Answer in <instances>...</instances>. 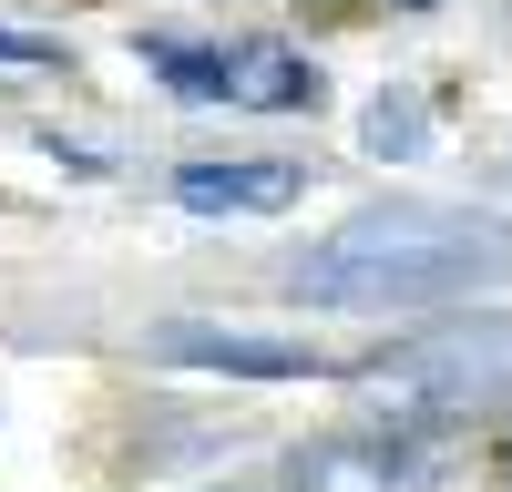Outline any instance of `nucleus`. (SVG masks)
Returning a JSON list of instances; mask_svg holds the SVG:
<instances>
[{
    "mask_svg": "<svg viewBox=\"0 0 512 492\" xmlns=\"http://www.w3.org/2000/svg\"><path fill=\"white\" fill-rule=\"evenodd\" d=\"M492 277H512V216L441 195H379L287 267V298L338 318H410V308L482 298Z\"/></svg>",
    "mask_w": 512,
    "mask_h": 492,
    "instance_id": "1",
    "label": "nucleus"
},
{
    "mask_svg": "<svg viewBox=\"0 0 512 492\" xmlns=\"http://www.w3.org/2000/svg\"><path fill=\"white\" fill-rule=\"evenodd\" d=\"M359 390L379 400L390 431H431L451 441L482 410H512V318H451L431 339H400L390 359L359 369Z\"/></svg>",
    "mask_w": 512,
    "mask_h": 492,
    "instance_id": "2",
    "label": "nucleus"
},
{
    "mask_svg": "<svg viewBox=\"0 0 512 492\" xmlns=\"http://www.w3.org/2000/svg\"><path fill=\"white\" fill-rule=\"evenodd\" d=\"M441 472H451V441L359 421V431L297 441L287 462H277V492H441Z\"/></svg>",
    "mask_w": 512,
    "mask_h": 492,
    "instance_id": "3",
    "label": "nucleus"
},
{
    "mask_svg": "<svg viewBox=\"0 0 512 492\" xmlns=\"http://www.w3.org/2000/svg\"><path fill=\"white\" fill-rule=\"evenodd\" d=\"M144 349L175 359V369H236V380H328L318 349H297V339H246V328H205V318H164Z\"/></svg>",
    "mask_w": 512,
    "mask_h": 492,
    "instance_id": "4",
    "label": "nucleus"
},
{
    "mask_svg": "<svg viewBox=\"0 0 512 492\" xmlns=\"http://www.w3.org/2000/svg\"><path fill=\"white\" fill-rule=\"evenodd\" d=\"M308 195V164H277V154H246V164H175V205L195 216H287Z\"/></svg>",
    "mask_w": 512,
    "mask_h": 492,
    "instance_id": "5",
    "label": "nucleus"
},
{
    "mask_svg": "<svg viewBox=\"0 0 512 492\" xmlns=\"http://www.w3.org/2000/svg\"><path fill=\"white\" fill-rule=\"evenodd\" d=\"M226 103L246 113H318V62L287 41H226Z\"/></svg>",
    "mask_w": 512,
    "mask_h": 492,
    "instance_id": "6",
    "label": "nucleus"
},
{
    "mask_svg": "<svg viewBox=\"0 0 512 492\" xmlns=\"http://www.w3.org/2000/svg\"><path fill=\"white\" fill-rule=\"evenodd\" d=\"M144 72L154 82H175V93L185 103H226V41H216V52H205V41H144Z\"/></svg>",
    "mask_w": 512,
    "mask_h": 492,
    "instance_id": "7",
    "label": "nucleus"
},
{
    "mask_svg": "<svg viewBox=\"0 0 512 492\" xmlns=\"http://www.w3.org/2000/svg\"><path fill=\"white\" fill-rule=\"evenodd\" d=\"M420 144H431V113H420L410 93H390L369 113V154H420Z\"/></svg>",
    "mask_w": 512,
    "mask_h": 492,
    "instance_id": "8",
    "label": "nucleus"
},
{
    "mask_svg": "<svg viewBox=\"0 0 512 492\" xmlns=\"http://www.w3.org/2000/svg\"><path fill=\"white\" fill-rule=\"evenodd\" d=\"M0 72H11V82H62V41H31V31H0Z\"/></svg>",
    "mask_w": 512,
    "mask_h": 492,
    "instance_id": "9",
    "label": "nucleus"
},
{
    "mask_svg": "<svg viewBox=\"0 0 512 492\" xmlns=\"http://www.w3.org/2000/svg\"><path fill=\"white\" fill-rule=\"evenodd\" d=\"M400 11H431V0H400Z\"/></svg>",
    "mask_w": 512,
    "mask_h": 492,
    "instance_id": "10",
    "label": "nucleus"
}]
</instances>
